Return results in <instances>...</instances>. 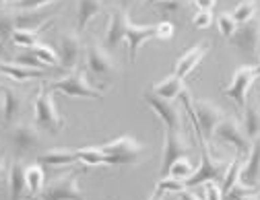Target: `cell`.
Segmentation results:
<instances>
[{"mask_svg":"<svg viewBox=\"0 0 260 200\" xmlns=\"http://www.w3.org/2000/svg\"><path fill=\"white\" fill-rule=\"evenodd\" d=\"M230 42L244 54L256 56L260 50V15L250 19L248 23L240 25L238 31L230 38Z\"/></svg>","mask_w":260,"mask_h":200,"instance_id":"9","label":"cell"},{"mask_svg":"<svg viewBox=\"0 0 260 200\" xmlns=\"http://www.w3.org/2000/svg\"><path fill=\"white\" fill-rule=\"evenodd\" d=\"M17 29L15 25V11L11 9H0V38L3 40H11L13 31Z\"/></svg>","mask_w":260,"mask_h":200,"instance_id":"33","label":"cell"},{"mask_svg":"<svg viewBox=\"0 0 260 200\" xmlns=\"http://www.w3.org/2000/svg\"><path fill=\"white\" fill-rule=\"evenodd\" d=\"M56 3H60V0H13L11 9L13 11H36V9L56 5Z\"/></svg>","mask_w":260,"mask_h":200,"instance_id":"36","label":"cell"},{"mask_svg":"<svg viewBox=\"0 0 260 200\" xmlns=\"http://www.w3.org/2000/svg\"><path fill=\"white\" fill-rule=\"evenodd\" d=\"M29 200H42V198H38V196H29Z\"/></svg>","mask_w":260,"mask_h":200,"instance_id":"49","label":"cell"},{"mask_svg":"<svg viewBox=\"0 0 260 200\" xmlns=\"http://www.w3.org/2000/svg\"><path fill=\"white\" fill-rule=\"evenodd\" d=\"M157 3H161V0H145V3H143V7L147 9V7H153V5H157Z\"/></svg>","mask_w":260,"mask_h":200,"instance_id":"46","label":"cell"},{"mask_svg":"<svg viewBox=\"0 0 260 200\" xmlns=\"http://www.w3.org/2000/svg\"><path fill=\"white\" fill-rule=\"evenodd\" d=\"M184 7H186L184 0H161V3H157V9L164 13V15H176Z\"/></svg>","mask_w":260,"mask_h":200,"instance_id":"39","label":"cell"},{"mask_svg":"<svg viewBox=\"0 0 260 200\" xmlns=\"http://www.w3.org/2000/svg\"><path fill=\"white\" fill-rule=\"evenodd\" d=\"M126 25H128V15L124 9H114L110 13V19H108V27H106V33H104V46L108 50H116L124 38H126Z\"/></svg>","mask_w":260,"mask_h":200,"instance_id":"15","label":"cell"},{"mask_svg":"<svg viewBox=\"0 0 260 200\" xmlns=\"http://www.w3.org/2000/svg\"><path fill=\"white\" fill-rule=\"evenodd\" d=\"M50 91H60L69 97H81V99H104V93L87 81V75L83 71H71L62 79L54 81L50 85Z\"/></svg>","mask_w":260,"mask_h":200,"instance_id":"4","label":"cell"},{"mask_svg":"<svg viewBox=\"0 0 260 200\" xmlns=\"http://www.w3.org/2000/svg\"><path fill=\"white\" fill-rule=\"evenodd\" d=\"M174 33H176V27H174L172 21L166 19V21L155 23V40H159V42H168V40L174 38Z\"/></svg>","mask_w":260,"mask_h":200,"instance_id":"38","label":"cell"},{"mask_svg":"<svg viewBox=\"0 0 260 200\" xmlns=\"http://www.w3.org/2000/svg\"><path fill=\"white\" fill-rule=\"evenodd\" d=\"M0 5H5V0H0Z\"/></svg>","mask_w":260,"mask_h":200,"instance_id":"52","label":"cell"},{"mask_svg":"<svg viewBox=\"0 0 260 200\" xmlns=\"http://www.w3.org/2000/svg\"><path fill=\"white\" fill-rule=\"evenodd\" d=\"M0 93H3V114H5V122H15L19 116H21V110H23V95L9 87V85H0Z\"/></svg>","mask_w":260,"mask_h":200,"instance_id":"22","label":"cell"},{"mask_svg":"<svg viewBox=\"0 0 260 200\" xmlns=\"http://www.w3.org/2000/svg\"><path fill=\"white\" fill-rule=\"evenodd\" d=\"M87 69L95 77H110L118 71V64L106 46L93 44L87 48Z\"/></svg>","mask_w":260,"mask_h":200,"instance_id":"13","label":"cell"},{"mask_svg":"<svg viewBox=\"0 0 260 200\" xmlns=\"http://www.w3.org/2000/svg\"><path fill=\"white\" fill-rule=\"evenodd\" d=\"M213 23V13L211 11H197V15L192 17V25L197 29H209Z\"/></svg>","mask_w":260,"mask_h":200,"instance_id":"40","label":"cell"},{"mask_svg":"<svg viewBox=\"0 0 260 200\" xmlns=\"http://www.w3.org/2000/svg\"><path fill=\"white\" fill-rule=\"evenodd\" d=\"M3 106H5V102H3V97H0V110H3Z\"/></svg>","mask_w":260,"mask_h":200,"instance_id":"50","label":"cell"},{"mask_svg":"<svg viewBox=\"0 0 260 200\" xmlns=\"http://www.w3.org/2000/svg\"><path fill=\"white\" fill-rule=\"evenodd\" d=\"M25 182H27V190H29L31 196L42 194V190H44V182H46L44 165H40V163L25 165Z\"/></svg>","mask_w":260,"mask_h":200,"instance_id":"25","label":"cell"},{"mask_svg":"<svg viewBox=\"0 0 260 200\" xmlns=\"http://www.w3.org/2000/svg\"><path fill=\"white\" fill-rule=\"evenodd\" d=\"M260 180V139L252 143L248 151V159L240 170V184L248 188H256Z\"/></svg>","mask_w":260,"mask_h":200,"instance_id":"17","label":"cell"},{"mask_svg":"<svg viewBox=\"0 0 260 200\" xmlns=\"http://www.w3.org/2000/svg\"><path fill=\"white\" fill-rule=\"evenodd\" d=\"M0 73H3L9 81H15V83L44 77V71L29 69V66H23V64H17V62H0Z\"/></svg>","mask_w":260,"mask_h":200,"instance_id":"23","label":"cell"},{"mask_svg":"<svg viewBox=\"0 0 260 200\" xmlns=\"http://www.w3.org/2000/svg\"><path fill=\"white\" fill-rule=\"evenodd\" d=\"M23 52H19L17 56H15V62L17 64H23V66H29V69H38V71H44L46 69V64L31 52L29 48H21Z\"/></svg>","mask_w":260,"mask_h":200,"instance_id":"35","label":"cell"},{"mask_svg":"<svg viewBox=\"0 0 260 200\" xmlns=\"http://www.w3.org/2000/svg\"><path fill=\"white\" fill-rule=\"evenodd\" d=\"M122 3H124V5H128V3H130V0H122Z\"/></svg>","mask_w":260,"mask_h":200,"instance_id":"51","label":"cell"},{"mask_svg":"<svg viewBox=\"0 0 260 200\" xmlns=\"http://www.w3.org/2000/svg\"><path fill=\"white\" fill-rule=\"evenodd\" d=\"M42 200H85V194L79 188V176L67 174L56 178L48 188L42 190L40 194Z\"/></svg>","mask_w":260,"mask_h":200,"instance_id":"7","label":"cell"},{"mask_svg":"<svg viewBox=\"0 0 260 200\" xmlns=\"http://www.w3.org/2000/svg\"><path fill=\"white\" fill-rule=\"evenodd\" d=\"M188 153H190V145L182 137V132L166 128V145H164V157H161V176L166 178L172 163L182 157H188Z\"/></svg>","mask_w":260,"mask_h":200,"instance_id":"11","label":"cell"},{"mask_svg":"<svg viewBox=\"0 0 260 200\" xmlns=\"http://www.w3.org/2000/svg\"><path fill=\"white\" fill-rule=\"evenodd\" d=\"M54 91H50V87L46 83L40 85L38 97H36V104H34V116H36V124L44 130H48L50 135H58V132L64 128V120L56 110L54 104Z\"/></svg>","mask_w":260,"mask_h":200,"instance_id":"2","label":"cell"},{"mask_svg":"<svg viewBox=\"0 0 260 200\" xmlns=\"http://www.w3.org/2000/svg\"><path fill=\"white\" fill-rule=\"evenodd\" d=\"M192 110H194V114H197V122L201 126V132H203L205 141L213 139L219 122L225 118V112L219 106H215L213 102H209V99H194Z\"/></svg>","mask_w":260,"mask_h":200,"instance_id":"8","label":"cell"},{"mask_svg":"<svg viewBox=\"0 0 260 200\" xmlns=\"http://www.w3.org/2000/svg\"><path fill=\"white\" fill-rule=\"evenodd\" d=\"M102 0H77V33H83L91 19L102 13Z\"/></svg>","mask_w":260,"mask_h":200,"instance_id":"24","label":"cell"},{"mask_svg":"<svg viewBox=\"0 0 260 200\" xmlns=\"http://www.w3.org/2000/svg\"><path fill=\"white\" fill-rule=\"evenodd\" d=\"M143 99L147 102V106L155 112V116L166 124L168 130H178L182 132V110L176 106V102H170V99H164L155 95L151 89L145 91Z\"/></svg>","mask_w":260,"mask_h":200,"instance_id":"5","label":"cell"},{"mask_svg":"<svg viewBox=\"0 0 260 200\" xmlns=\"http://www.w3.org/2000/svg\"><path fill=\"white\" fill-rule=\"evenodd\" d=\"M244 130L252 143L260 139V108L254 104L244 108Z\"/></svg>","mask_w":260,"mask_h":200,"instance_id":"26","label":"cell"},{"mask_svg":"<svg viewBox=\"0 0 260 200\" xmlns=\"http://www.w3.org/2000/svg\"><path fill=\"white\" fill-rule=\"evenodd\" d=\"M77 161H79V151L71 147H56L38 157V163L44 165V168H64V165H75Z\"/></svg>","mask_w":260,"mask_h":200,"instance_id":"19","label":"cell"},{"mask_svg":"<svg viewBox=\"0 0 260 200\" xmlns=\"http://www.w3.org/2000/svg\"><path fill=\"white\" fill-rule=\"evenodd\" d=\"M126 44H128V56H130V62H137V56H139V50L143 44L155 40V25H135L133 21L128 19V25H126Z\"/></svg>","mask_w":260,"mask_h":200,"instance_id":"14","label":"cell"},{"mask_svg":"<svg viewBox=\"0 0 260 200\" xmlns=\"http://www.w3.org/2000/svg\"><path fill=\"white\" fill-rule=\"evenodd\" d=\"M215 137H217L221 143H225V145L236 147V151L242 153V155H244V153L248 155V151H250V147H252V141H250L248 135H246L244 124H240L236 118H230V116H225V118L219 122V126H217V130H215Z\"/></svg>","mask_w":260,"mask_h":200,"instance_id":"6","label":"cell"},{"mask_svg":"<svg viewBox=\"0 0 260 200\" xmlns=\"http://www.w3.org/2000/svg\"><path fill=\"white\" fill-rule=\"evenodd\" d=\"M151 91H153L155 95H159V97H164V99H170V102L182 99V97L188 93V89H186V85H184V79H180V77H176V75H170V77H166L164 81L155 83V85L151 87Z\"/></svg>","mask_w":260,"mask_h":200,"instance_id":"21","label":"cell"},{"mask_svg":"<svg viewBox=\"0 0 260 200\" xmlns=\"http://www.w3.org/2000/svg\"><path fill=\"white\" fill-rule=\"evenodd\" d=\"M207 52H209V46H207L205 42L188 48V50L176 60V64H174V75L180 77V79H186L188 75H192V71L203 62V58L207 56Z\"/></svg>","mask_w":260,"mask_h":200,"instance_id":"16","label":"cell"},{"mask_svg":"<svg viewBox=\"0 0 260 200\" xmlns=\"http://www.w3.org/2000/svg\"><path fill=\"white\" fill-rule=\"evenodd\" d=\"M81 52H83V44L77 31H64L60 40H58V58H60V66L64 71H77L79 60H81Z\"/></svg>","mask_w":260,"mask_h":200,"instance_id":"10","label":"cell"},{"mask_svg":"<svg viewBox=\"0 0 260 200\" xmlns=\"http://www.w3.org/2000/svg\"><path fill=\"white\" fill-rule=\"evenodd\" d=\"M31 52H34L44 64H50V66H58L60 64V58H58V50H54L52 46L48 44H36L34 48H29Z\"/></svg>","mask_w":260,"mask_h":200,"instance_id":"32","label":"cell"},{"mask_svg":"<svg viewBox=\"0 0 260 200\" xmlns=\"http://www.w3.org/2000/svg\"><path fill=\"white\" fill-rule=\"evenodd\" d=\"M7 184H9V200H23L25 194L29 192L25 182V165L19 157L9 165Z\"/></svg>","mask_w":260,"mask_h":200,"instance_id":"18","label":"cell"},{"mask_svg":"<svg viewBox=\"0 0 260 200\" xmlns=\"http://www.w3.org/2000/svg\"><path fill=\"white\" fill-rule=\"evenodd\" d=\"M7 176H9V165H7L5 155H0V182H3Z\"/></svg>","mask_w":260,"mask_h":200,"instance_id":"44","label":"cell"},{"mask_svg":"<svg viewBox=\"0 0 260 200\" xmlns=\"http://www.w3.org/2000/svg\"><path fill=\"white\" fill-rule=\"evenodd\" d=\"M240 170H242V153L236 151V157L232 159L230 168H227V172H225V178H223V186H221L223 194H227L236 184H240Z\"/></svg>","mask_w":260,"mask_h":200,"instance_id":"28","label":"cell"},{"mask_svg":"<svg viewBox=\"0 0 260 200\" xmlns=\"http://www.w3.org/2000/svg\"><path fill=\"white\" fill-rule=\"evenodd\" d=\"M11 141L17 151V155H25L29 151H34L42 145V132L38 124H29V122H19L11 130Z\"/></svg>","mask_w":260,"mask_h":200,"instance_id":"12","label":"cell"},{"mask_svg":"<svg viewBox=\"0 0 260 200\" xmlns=\"http://www.w3.org/2000/svg\"><path fill=\"white\" fill-rule=\"evenodd\" d=\"M258 3L256 0H240V5L234 9V19L238 21V25H244V23H248L250 19H254L256 15H258Z\"/></svg>","mask_w":260,"mask_h":200,"instance_id":"29","label":"cell"},{"mask_svg":"<svg viewBox=\"0 0 260 200\" xmlns=\"http://www.w3.org/2000/svg\"><path fill=\"white\" fill-rule=\"evenodd\" d=\"M100 149L110 157V165H137L145 159L149 147L139 143L135 137L124 135L100 145Z\"/></svg>","mask_w":260,"mask_h":200,"instance_id":"1","label":"cell"},{"mask_svg":"<svg viewBox=\"0 0 260 200\" xmlns=\"http://www.w3.org/2000/svg\"><path fill=\"white\" fill-rule=\"evenodd\" d=\"M192 5L197 11H211L213 13V9L217 7V0H192Z\"/></svg>","mask_w":260,"mask_h":200,"instance_id":"42","label":"cell"},{"mask_svg":"<svg viewBox=\"0 0 260 200\" xmlns=\"http://www.w3.org/2000/svg\"><path fill=\"white\" fill-rule=\"evenodd\" d=\"M178 196H180L182 200H205V198H199L197 194H192V192H190V188L180 190V192H178Z\"/></svg>","mask_w":260,"mask_h":200,"instance_id":"43","label":"cell"},{"mask_svg":"<svg viewBox=\"0 0 260 200\" xmlns=\"http://www.w3.org/2000/svg\"><path fill=\"white\" fill-rule=\"evenodd\" d=\"M217 27H219V33H221V36L230 40L234 33L238 31L240 25H238V21L234 19L232 13H221V15L217 17Z\"/></svg>","mask_w":260,"mask_h":200,"instance_id":"34","label":"cell"},{"mask_svg":"<svg viewBox=\"0 0 260 200\" xmlns=\"http://www.w3.org/2000/svg\"><path fill=\"white\" fill-rule=\"evenodd\" d=\"M79 151V161H83L87 168H95V165H110V157L100 149V147H83Z\"/></svg>","mask_w":260,"mask_h":200,"instance_id":"27","label":"cell"},{"mask_svg":"<svg viewBox=\"0 0 260 200\" xmlns=\"http://www.w3.org/2000/svg\"><path fill=\"white\" fill-rule=\"evenodd\" d=\"M258 58H260V52H258Z\"/></svg>","mask_w":260,"mask_h":200,"instance_id":"53","label":"cell"},{"mask_svg":"<svg viewBox=\"0 0 260 200\" xmlns=\"http://www.w3.org/2000/svg\"><path fill=\"white\" fill-rule=\"evenodd\" d=\"M5 83H7V77H5L3 73H0V85H5Z\"/></svg>","mask_w":260,"mask_h":200,"instance_id":"47","label":"cell"},{"mask_svg":"<svg viewBox=\"0 0 260 200\" xmlns=\"http://www.w3.org/2000/svg\"><path fill=\"white\" fill-rule=\"evenodd\" d=\"M0 52H5V40L0 38Z\"/></svg>","mask_w":260,"mask_h":200,"instance_id":"48","label":"cell"},{"mask_svg":"<svg viewBox=\"0 0 260 200\" xmlns=\"http://www.w3.org/2000/svg\"><path fill=\"white\" fill-rule=\"evenodd\" d=\"M225 196H227V200H260V194H254L252 188L242 186V184H236Z\"/></svg>","mask_w":260,"mask_h":200,"instance_id":"37","label":"cell"},{"mask_svg":"<svg viewBox=\"0 0 260 200\" xmlns=\"http://www.w3.org/2000/svg\"><path fill=\"white\" fill-rule=\"evenodd\" d=\"M192 174H194V165L190 163L188 157H182V159L174 161V163H172V168H170V172H168L170 178H176V180H182V182L188 180ZM168 176H166V178H168Z\"/></svg>","mask_w":260,"mask_h":200,"instance_id":"30","label":"cell"},{"mask_svg":"<svg viewBox=\"0 0 260 200\" xmlns=\"http://www.w3.org/2000/svg\"><path fill=\"white\" fill-rule=\"evenodd\" d=\"M205 200H225V194H223V188L219 186V182H207Z\"/></svg>","mask_w":260,"mask_h":200,"instance_id":"41","label":"cell"},{"mask_svg":"<svg viewBox=\"0 0 260 200\" xmlns=\"http://www.w3.org/2000/svg\"><path fill=\"white\" fill-rule=\"evenodd\" d=\"M258 77H260V66H254V64L238 66L230 85L223 89V95L234 99V102L244 110L248 106V93H250V89Z\"/></svg>","mask_w":260,"mask_h":200,"instance_id":"3","label":"cell"},{"mask_svg":"<svg viewBox=\"0 0 260 200\" xmlns=\"http://www.w3.org/2000/svg\"><path fill=\"white\" fill-rule=\"evenodd\" d=\"M38 36H40L38 31H29V29H15V31H13V38H11V42H13L15 46H19V48H34L36 44H40V42H38Z\"/></svg>","mask_w":260,"mask_h":200,"instance_id":"31","label":"cell"},{"mask_svg":"<svg viewBox=\"0 0 260 200\" xmlns=\"http://www.w3.org/2000/svg\"><path fill=\"white\" fill-rule=\"evenodd\" d=\"M50 17H54V15L46 7L36 9V11H15V25H17V29L40 31Z\"/></svg>","mask_w":260,"mask_h":200,"instance_id":"20","label":"cell"},{"mask_svg":"<svg viewBox=\"0 0 260 200\" xmlns=\"http://www.w3.org/2000/svg\"><path fill=\"white\" fill-rule=\"evenodd\" d=\"M161 194H164V192H161L159 188H155V190H153V194L149 196V200H161Z\"/></svg>","mask_w":260,"mask_h":200,"instance_id":"45","label":"cell"}]
</instances>
